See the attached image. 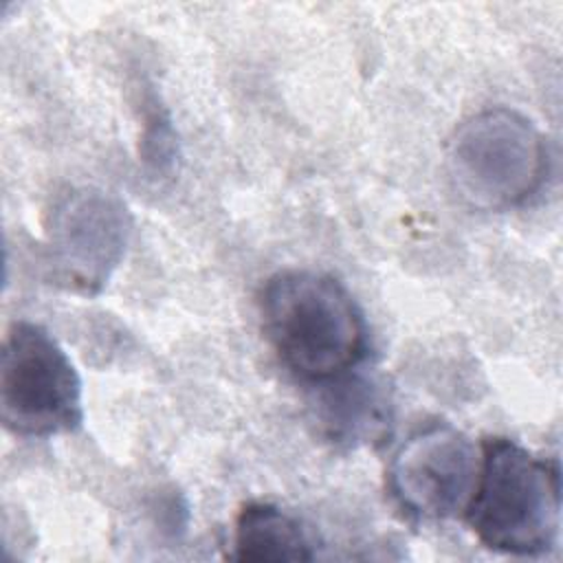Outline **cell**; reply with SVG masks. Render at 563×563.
Here are the masks:
<instances>
[{
  "label": "cell",
  "instance_id": "6da1fadb",
  "mask_svg": "<svg viewBox=\"0 0 563 563\" xmlns=\"http://www.w3.org/2000/svg\"><path fill=\"white\" fill-rule=\"evenodd\" d=\"M268 343L297 378L330 383L356 367L367 334L350 292L317 271H282L260 295Z\"/></svg>",
  "mask_w": 563,
  "mask_h": 563
},
{
  "label": "cell",
  "instance_id": "7a4b0ae2",
  "mask_svg": "<svg viewBox=\"0 0 563 563\" xmlns=\"http://www.w3.org/2000/svg\"><path fill=\"white\" fill-rule=\"evenodd\" d=\"M466 519L477 539L497 552L532 556L552 550L561 530L556 464L508 438H490Z\"/></svg>",
  "mask_w": 563,
  "mask_h": 563
},
{
  "label": "cell",
  "instance_id": "3957f363",
  "mask_svg": "<svg viewBox=\"0 0 563 563\" xmlns=\"http://www.w3.org/2000/svg\"><path fill=\"white\" fill-rule=\"evenodd\" d=\"M548 172L539 128L517 110H482L453 132L449 174L464 200L479 209H508L526 202Z\"/></svg>",
  "mask_w": 563,
  "mask_h": 563
},
{
  "label": "cell",
  "instance_id": "277c9868",
  "mask_svg": "<svg viewBox=\"0 0 563 563\" xmlns=\"http://www.w3.org/2000/svg\"><path fill=\"white\" fill-rule=\"evenodd\" d=\"M0 416L9 431L48 438L84 420L81 378L57 339L33 321L7 330L0 354Z\"/></svg>",
  "mask_w": 563,
  "mask_h": 563
},
{
  "label": "cell",
  "instance_id": "5b68a950",
  "mask_svg": "<svg viewBox=\"0 0 563 563\" xmlns=\"http://www.w3.org/2000/svg\"><path fill=\"white\" fill-rule=\"evenodd\" d=\"M130 235L132 216L121 198L99 187L70 189L51 211L53 277L81 295L101 292L123 262Z\"/></svg>",
  "mask_w": 563,
  "mask_h": 563
},
{
  "label": "cell",
  "instance_id": "8992f818",
  "mask_svg": "<svg viewBox=\"0 0 563 563\" xmlns=\"http://www.w3.org/2000/svg\"><path fill=\"white\" fill-rule=\"evenodd\" d=\"M482 453L451 424H429L411 433L394 453L387 488L411 517L442 521L466 512L479 477Z\"/></svg>",
  "mask_w": 563,
  "mask_h": 563
},
{
  "label": "cell",
  "instance_id": "52a82bcc",
  "mask_svg": "<svg viewBox=\"0 0 563 563\" xmlns=\"http://www.w3.org/2000/svg\"><path fill=\"white\" fill-rule=\"evenodd\" d=\"M347 374L323 383L330 385L319 411L323 431L332 442L352 446L380 440L389 424V398L376 380Z\"/></svg>",
  "mask_w": 563,
  "mask_h": 563
},
{
  "label": "cell",
  "instance_id": "ba28073f",
  "mask_svg": "<svg viewBox=\"0 0 563 563\" xmlns=\"http://www.w3.org/2000/svg\"><path fill=\"white\" fill-rule=\"evenodd\" d=\"M312 543L301 523L282 508L264 501L246 504L233 528V561H310Z\"/></svg>",
  "mask_w": 563,
  "mask_h": 563
},
{
  "label": "cell",
  "instance_id": "9c48e42d",
  "mask_svg": "<svg viewBox=\"0 0 563 563\" xmlns=\"http://www.w3.org/2000/svg\"><path fill=\"white\" fill-rule=\"evenodd\" d=\"M178 143L176 132L165 114L154 110L143 128L141 136V158L154 169V172H169L176 163Z\"/></svg>",
  "mask_w": 563,
  "mask_h": 563
}]
</instances>
